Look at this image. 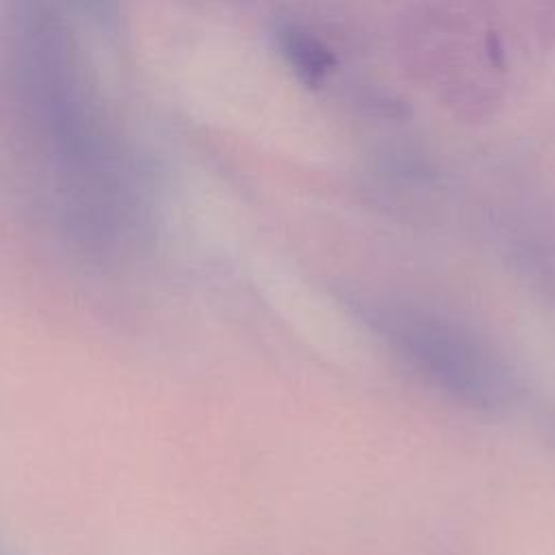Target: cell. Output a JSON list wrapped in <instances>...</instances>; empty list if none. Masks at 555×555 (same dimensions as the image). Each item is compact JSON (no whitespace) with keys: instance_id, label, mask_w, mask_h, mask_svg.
Masks as SVG:
<instances>
[{"instance_id":"3957f363","label":"cell","mask_w":555,"mask_h":555,"mask_svg":"<svg viewBox=\"0 0 555 555\" xmlns=\"http://www.w3.org/2000/svg\"><path fill=\"white\" fill-rule=\"evenodd\" d=\"M282 48L295 72H299L301 78L310 85H314L332 65V56L304 33H284Z\"/></svg>"},{"instance_id":"7a4b0ae2","label":"cell","mask_w":555,"mask_h":555,"mask_svg":"<svg viewBox=\"0 0 555 555\" xmlns=\"http://www.w3.org/2000/svg\"><path fill=\"white\" fill-rule=\"evenodd\" d=\"M379 323L405 358L449 392L475 405H492L503 397L501 369L462 330L412 310H390Z\"/></svg>"},{"instance_id":"6da1fadb","label":"cell","mask_w":555,"mask_h":555,"mask_svg":"<svg viewBox=\"0 0 555 555\" xmlns=\"http://www.w3.org/2000/svg\"><path fill=\"white\" fill-rule=\"evenodd\" d=\"M7 35L11 104L54 202L82 228L117 225L130 210V171L72 33L48 4L20 0Z\"/></svg>"}]
</instances>
